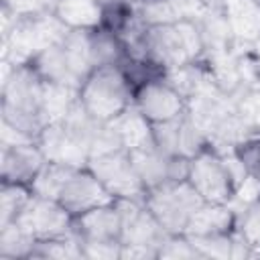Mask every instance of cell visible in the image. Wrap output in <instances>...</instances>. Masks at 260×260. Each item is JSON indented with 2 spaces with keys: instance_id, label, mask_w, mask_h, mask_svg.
Wrapping results in <instances>:
<instances>
[{
  "instance_id": "cell-22",
  "label": "cell",
  "mask_w": 260,
  "mask_h": 260,
  "mask_svg": "<svg viewBox=\"0 0 260 260\" xmlns=\"http://www.w3.org/2000/svg\"><path fill=\"white\" fill-rule=\"evenodd\" d=\"M35 246H37V240L28 232H24L16 221L2 225V232H0V256L2 258L32 256Z\"/></svg>"
},
{
  "instance_id": "cell-11",
  "label": "cell",
  "mask_w": 260,
  "mask_h": 260,
  "mask_svg": "<svg viewBox=\"0 0 260 260\" xmlns=\"http://www.w3.org/2000/svg\"><path fill=\"white\" fill-rule=\"evenodd\" d=\"M152 136L158 148L185 158H193L195 154H199L207 140L205 134L197 128V124L187 116V112L175 120L152 124Z\"/></svg>"
},
{
  "instance_id": "cell-15",
  "label": "cell",
  "mask_w": 260,
  "mask_h": 260,
  "mask_svg": "<svg viewBox=\"0 0 260 260\" xmlns=\"http://www.w3.org/2000/svg\"><path fill=\"white\" fill-rule=\"evenodd\" d=\"M47 162L39 144L2 146V179L4 183H32Z\"/></svg>"
},
{
  "instance_id": "cell-20",
  "label": "cell",
  "mask_w": 260,
  "mask_h": 260,
  "mask_svg": "<svg viewBox=\"0 0 260 260\" xmlns=\"http://www.w3.org/2000/svg\"><path fill=\"white\" fill-rule=\"evenodd\" d=\"M234 211L228 203H203L191 217L185 236H209L223 234L234 223Z\"/></svg>"
},
{
  "instance_id": "cell-28",
  "label": "cell",
  "mask_w": 260,
  "mask_h": 260,
  "mask_svg": "<svg viewBox=\"0 0 260 260\" xmlns=\"http://www.w3.org/2000/svg\"><path fill=\"white\" fill-rule=\"evenodd\" d=\"M81 248L87 258H120L122 254L120 242H83Z\"/></svg>"
},
{
  "instance_id": "cell-19",
  "label": "cell",
  "mask_w": 260,
  "mask_h": 260,
  "mask_svg": "<svg viewBox=\"0 0 260 260\" xmlns=\"http://www.w3.org/2000/svg\"><path fill=\"white\" fill-rule=\"evenodd\" d=\"M77 100H79V89L55 81H45L43 98H41V116L45 124L63 122Z\"/></svg>"
},
{
  "instance_id": "cell-6",
  "label": "cell",
  "mask_w": 260,
  "mask_h": 260,
  "mask_svg": "<svg viewBox=\"0 0 260 260\" xmlns=\"http://www.w3.org/2000/svg\"><path fill=\"white\" fill-rule=\"evenodd\" d=\"M14 221L35 240L59 238L73 232V215L59 201L35 193Z\"/></svg>"
},
{
  "instance_id": "cell-5",
  "label": "cell",
  "mask_w": 260,
  "mask_h": 260,
  "mask_svg": "<svg viewBox=\"0 0 260 260\" xmlns=\"http://www.w3.org/2000/svg\"><path fill=\"white\" fill-rule=\"evenodd\" d=\"M87 169L95 175V179L106 187V191L114 199H134L144 201L146 187L138 177L130 152L120 148L108 154H100L89 158Z\"/></svg>"
},
{
  "instance_id": "cell-30",
  "label": "cell",
  "mask_w": 260,
  "mask_h": 260,
  "mask_svg": "<svg viewBox=\"0 0 260 260\" xmlns=\"http://www.w3.org/2000/svg\"><path fill=\"white\" fill-rule=\"evenodd\" d=\"M112 2H132V0H112Z\"/></svg>"
},
{
  "instance_id": "cell-24",
  "label": "cell",
  "mask_w": 260,
  "mask_h": 260,
  "mask_svg": "<svg viewBox=\"0 0 260 260\" xmlns=\"http://www.w3.org/2000/svg\"><path fill=\"white\" fill-rule=\"evenodd\" d=\"M187 238L193 242L201 258H234V236H228V232Z\"/></svg>"
},
{
  "instance_id": "cell-12",
  "label": "cell",
  "mask_w": 260,
  "mask_h": 260,
  "mask_svg": "<svg viewBox=\"0 0 260 260\" xmlns=\"http://www.w3.org/2000/svg\"><path fill=\"white\" fill-rule=\"evenodd\" d=\"M150 124H160L185 114V98L162 79L144 81L134 104Z\"/></svg>"
},
{
  "instance_id": "cell-29",
  "label": "cell",
  "mask_w": 260,
  "mask_h": 260,
  "mask_svg": "<svg viewBox=\"0 0 260 260\" xmlns=\"http://www.w3.org/2000/svg\"><path fill=\"white\" fill-rule=\"evenodd\" d=\"M4 8L10 10L14 16H30L45 12L47 0H4Z\"/></svg>"
},
{
  "instance_id": "cell-23",
  "label": "cell",
  "mask_w": 260,
  "mask_h": 260,
  "mask_svg": "<svg viewBox=\"0 0 260 260\" xmlns=\"http://www.w3.org/2000/svg\"><path fill=\"white\" fill-rule=\"evenodd\" d=\"M30 195L20 183H4L0 193V228L12 223L28 203Z\"/></svg>"
},
{
  "instance_id": "cell-14",
  "label": "cell",
  "mask_w": 260,
  "mask_h": 260,
  "mask_svg": "<svg viewBox=\"0 0 260 260\" xmlns=\"http://www.w3.org/2000/svg\"><path fill=\"white\" fill-rule=\"evenodd\" d=\"M120 213L114 203L73 215V234L79 242H120Z\"/></svg>"
},
{
  "instance_id": "cell-7",
  "label": "cell",
  "mask_w": 260,
  "mask_h": 260,
  "mask_svg": "<svg viewBox=\"0 0 260 260\" xmlns=\"http://www.w3.org/2000/svg\"><path fill=\"white\" fill-rule=\"evenodd\" d=\"M187 181L207 203H228L234 191V181L219 152L201 150L191 158Z\"/></svg>"
},
{
  "instance_id": "cell-13",
  "label": "cell",
  "mask_w": 260,
  "mask_h": 260,
  "mask_svg": "<svg viewBox=\"0 0 260 260\" xmlns=\"http://www.w3.org/2000/svg\"><path fill=\"white\" fill-rule=\"evenodd\" d=\"M47 162H59L67 167L83 169L89 162V154L81 140L63 124H47L37 140Z\"/></svg>"
},
{
  "instance_id": "cell-17",
  "label": "cell",
  "mask_w": 260,
  "mask_h": 260,
  "mask_svg": "<svg viewBox=\"0 0 260 260\" xmlns=\"http://www.w3.org/2000/svg\"><path fill=\"white\" fill-rule=\"evenodd\" d=\"M108 122L116 130V134L126 150L142 148V146H148L154 142L152 124L142 116V112L136 106H128L124 112H120L116 118H112Z\"/></svg>"
},
{
  "instance_id": "cell-27",
  "label": "cell",
  "mask_w": 260,
  "mask_h": 260,
  "mask_svg": "<svg viewBox=\"0 0 260 260\" xmlns=\"http://www.w3.org/2000/svg\"><path fill=\"white\" fill-rule=\"evenodd\" d=\"M240 234L250 242L256 254H260V199L240 215Z\"/></svg>"
},
{
  "instance_id": "cell-18",
  "label": "cell",
  "mask_w": 260,
  "mask_h": 260,
  "mask_svg": "<svg viewBox=\"0 0 260 260\" xmlns=\"http://www.w3.org/2000/svg\"><path fill=\"white\" fill-rule=\"evenodd\" d=\"M53 14L67 28H95L104 16L100 0H55Z\"/></svg>"
},
{
  "instance_id": "cell-16",
  "label": "cell",
  "mask_w": 260,
  "mask_h": 260,
  "mask_svg": "<svg viewBox=\"0 0 260 260\" xmlns=\"http://www.w3.org/2000/svg\"><path fill=\"white\" fill-rule=\"evenodd\" d=\"M236 41L254 43L260 37V2L258 0H219Z\"/></svg>"
},
{
  "instance_id": "cell-9",
  "label": "cell",
  "mask_w": 260,
  "mask_h": 260,
  "mask_svg": "<svg viewBox=\"0 0 260 260\" xmlns=\"http://www.w3.org/2000/svg\"><path fill=\"white\" fill-rule=\"evenodd\" d=\"M120 213V244L122 246H154L160 248L169 236L158 219L150 213L144 201L134 199H114Z\"/></svg>"
},
{
  "instance_id": "cell-4",
  "label": "cell",
  "mask_w": 260,
  "mask_h": 260,
  "mask_svg": "<svg viewBox=\"0 0 260 260\" xmlns=\"http://www.w3.org/2000/svg\"><path fill=\"white\" fill-rule=\"evenodd\" d=\"M81 106L98 120H112L130 106V87L126 75L116 65L93 69L79 87Z\"/></svg>"
},
{
  "instance_id": "cell-25",
  "label": "cell",
  "mask_w": 260,
  "mask_h": 260,
  "mask_svg": "<svg viewBox=\"0 0 260 260\" xmlns=\"http://www.w3.org/2000/svg\"><path fill=\"white\" fill-rule=\"evenodd\" d=\"M236 112L250 128L260 126V85L236 100Z\"/></svg>"
},
{
  "instance_id": "cell-2",
  "label": "cell",
  "mask_w": 260,
  "mask_h": 260,
  "mask_svg": "<svg viewBox=\"0 0 260 260\" xmlns=\"http://www.w3.org/2000/svg\"><path fill=\"white\" fill-rule=\"evenodd\" d=\"M144 55L156 65L175 69L193 63V59L205 49L199 26L193 20H179L171 24L148 26L142 35Z\"/></svg>"
},
{
  "instance_id": "cell-1",
  "label": "cell",
  "mask_w": 260,
  "mask_h": 260,
  "mask_svg": "<svg viewBox=\"0 0 260 260\" xmlns=\"http://www.w3.org/2000/svg\"><path fill=\"white\" fill-rule=\"evenodd\" d=\"M69 28L55 16L47 12L16 16L14 22L4 30V61L16 65H26V61L41 55L45 49L61 43Z\"/></svg>"
},
{
  "instance_id": "cell-26",
  "label": "cell",
  "mask_w": 260,
  "mask_h": 260,
  "mask_svg": "<svg viewBox=\"0 0 260 260\" xmlns=\"http://www.w3.org/2000/svg\"><path fill=\"white\" fill-rule=\"evenodd\" d=\"M234 152L242 160L246 173L260 181V138H254V140L246 138V140H242L234 148Z\"/></svg>"
},
{
  "instance_id": "cell-10",
  "label": "cell",
  "mask_w": 260,
  "mask_h": 260,
  "mask_svg": "<svg viewBox=\"0 0 260 260\" xmlns=\"http://www.w3.org/2000/svg\"><path fill=\"white\" fill-rule=\"evenodd\" d=\"M57 201L71 215H81L93 207L114 203V197L106 191V187L95 179V175L87 167L85 169L71 167L59 189Z\"/></svg>"
},
{
  "instance_id": "cell-8",
  "label": "cell",
  "mask_w": 260,
  "mask_h": 260,
  "mask_svg": "<svg viewBox=\"0 0 260 260\" xmlns=\"http://www.w3.org/2000/svg\"><path fill=\"white\" fill-rule=\"evenodd\" d=\"M130 158L134 162V169L138 177L142 179L146 191L152 187H158L162 183L171 181H185L189 177V165L191 158L185 156H175L158 148L154 142L142 148L128 150Z\"/></svg>"
},
{
  "instance_id": "cell-3",
  "label": "cell",
  "mask_w": 260,
  "mask_h": 260,
  "mask_svg": "<svg viewBox=\"0 0 260 260\" xmlns=\"http://www.w3.org/2000/svg\"><path fill=\"white\" fill-rule=\"evenodd\" d=\"M203 203V197L187 179L162 183L148 189L144 195V205L158 219L167 234H185L193 213Z\"/></svg>"
},
{
  "instance_id": "cell-21",
  "label": "cell",
  "mask_w": 260,
  "mask_h": 260,
  "mask_svg": "<svg viewBox=\"0 0 260 260\" xmlns=\"http://www.w3.org/2000/svg\"><path fill=\"white\" fill-rule=\"evenodd\" d=\"M199 32H201V39H203V47L209 49V53L213 51H225V49H232V41L234 39V32L230 28V22L219 8H207L201 16H199Z\"/></svg>"
}]
</instances>
